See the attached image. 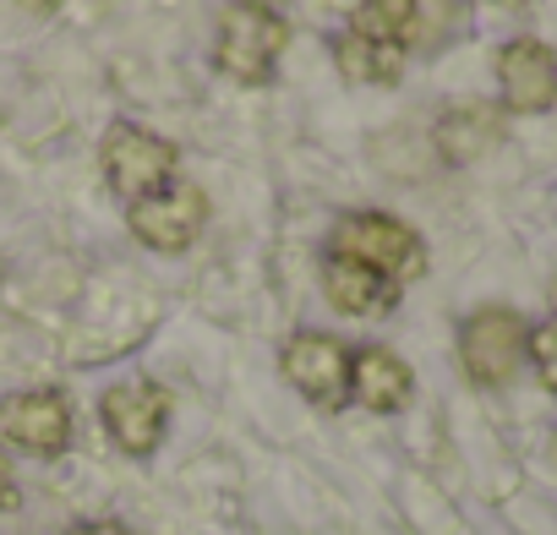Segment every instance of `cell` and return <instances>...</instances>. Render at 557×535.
<instances>
[{
	"mask_svg": "<svg viewBox=\"0 0 557 535\" xmlns=\"http://www.w3.org/2000/svg\"><path fill=\"white\" fill-rule=\"evenodd\" d=\"M99 421L126 459H153L170 432V388L153 377H126L99 394Z\"/></svg>",
	"mask_w": 557,
	"mask_h": 535,
	"instance_id": "5",
	"label": "cell"
},
{
	"mask_svg": "<svg viewBox=\"0 0 557 535\" xmlns=\"http://www.w3.org/2000/svg\"><path fill=\"white\" fill-rule=\"evenodd\" d=\"M410 399H416V372L405 356H394L388 345L350 350V405L372 415H399Z\"/></svg>",
	"mask_w": 557,
	"mask_h": 535,
	"instance_id": "10",
	"label": "cell"
},
{
	"mask_svg": "<svg viewBox=\"0 0 557 535\" xmlns=\"http://www.w3.org/2000/svg\"><path fill=\"white\" fill-rule=\"evenodd\" d=\"M503 132H508L503 110L475 99V104H454V110L437 115L432 148L443 153V164H475V159H486V153L503 142Z\"/></svg>",
	"mask_w": 557,
	"mask_h": 535,
	"instance_id": "12",
	"label": "cell"
},
{
	"mask_svg": "<svg viewBox=\"0 0 557 535\" xmlns=\"http://www.w3.org/2000/svg\"><path fill=\"white\" fill-rule=\"evenodd\" d=\"M17 508H23V486H17L12 464L0 459V513H17Z\"/></svg>",
	"mask_w": 557,
	"mask_h": 535,
	"instance_id": "16",
	"label": "cell"
},
{
	"mask_svg": "<svg viewBox=\"0 0 557 535\" xmlns=\"http://www.w3.org/2000/svg\"><path fill=\"white\" fill-rule=\"evenodd\" d=\"M530 323L513 307H475L459 323V366L475 388H508L513 372L524 366Z\"/></svg>",
	"mask_w": 557,
	"mask_h": 535,
	"instance_id": "4",
	"label": "cell"
},
{
	"mask_svg": "<svg viewBox=\"0 0 557 535\" xmlns=\"http://www.w3.org/2000/svg\"><path fill=\"white\" fill-rule=\"evenodd\" d=\"M126 224H132V235L148 246V251H191V240L202 235V224H208V197H202V186H191V181H170L164 191H153V197H143V202H132L126 208Z\"/></svg>",
	"mask_w": 557,
	"mask_h": 535,
	"instance_id": "8",
	"label": "cell"
},
{
	"mask_svg": "<svg viewBox=\"0 0 557 535\" xmlns=\"http://www.w3.org/2000/svg\"><path fill=\"white\" fill-rule=\"evenodd\" d=\"M66 535H137V530L121 524V519H88V524H72Z\"/></svg>",
	"mask_w": 557,
	"mask_h": 535,
	"instance_id": "17",
	"label": "cell"
},
{
	"mask_svg": "<svg viewBox=\"0 0 557 535\" xmlns=\"http://www.w3.org/2000/svg\"><path fill=\"white\" fill-rule=\"evenodd\" d=\"M405 45H388V39H361L345 28V39L334 45V61H339V77L356 83V88H394L405 77Z\"/></svg>",
	"mask_w": 557,
	"mask_h": 535,
	"instance_id": "13",
	"label": "cell"
},
{
	"mask_svg": "<svg viewBox=\"0 0 557 535\" xmlns=\"http://www.w3.org/2000/svg\"><path fill=\"white\" fill-rule=\"evenodd\" d=\"M17 7H23V12H39V17H45V12H55V7H61V0H17Z\"/></svg>",
	"mask_w": 557,
	"mask_h": 535,
	"instance_id": "18",
	"label": "cell"
},
{
	"mask_svg": "<svg viewBox=\"0 0 557 535\" xmlns=\"http://www.w3.org/2000/svg\"><path fill=\"white\" fill-rule=\"evenodd\" d=\"M77 415L61 388H17L0 399V443L28 459H61L72 448Z\"/></svg>",
	"mask_w": 557,
	"mask_h": 535,
	"instance_id": "7",
	"label": "cell"
},
{
	"mask_svg": "<svg viewBox=\"0 0 557 535\" xmlns=\"http://www.w3.org/2000/svg\"><path fill=\"white\" fill-rule=\"evenodd\" d=\"M410 17H416V0H356L350 34H361V39H388V45H405V34H410Z\"/></svg>",
	"mask_w": 557,
	"mask_h": 535,
	"instance_id": "14",
	"label": "cell"
},
{
	"mask_svg": "<svg viewBox=\"0 0 557 535\" xmlns=\"http://www.w3.org/2000/svg\"><path fill=\"white\" fill-rule=\"evenodd\" d=\"M278 372H285V383L318 410H345L350 405V345L323 334V328L290 334L285 350H278Z\"/></svg>",
	"mask_w": 557,
	"mask_h": 535,
	"instance_id": "6",
	"label": "cell"
},
{
	"mask_svg": "<svg viewBox=\"0 0 557 535\" xmlns=\"http://www.w3.org/2000/svg\"><path fill=\"white\" fill-rule=\"evenodd\" d=\"M246 7H262V12H278V7H285V0H246Z\"/></svg>",
	"mask_w": 557,
	"mask_h": 535,
	"instance_id": "20",
	"label": "cell"
},
{
	"mask_svg": "<svg viewBox=\"0 0 557 535\" xmlns=\"http://www.w3.org/2000/svg\"><path fill=\"white\" fill-rule=\"evenodd\" d=\"M524 361L535 366V377H541V388L557 399V318L552 323H541V328H530V345H524Z\"/></svg>",
	"mask_w": 557,
	"mask_h": 535,
	"instance_id": "15",
	"label": "cell"
},
{
	"mask_svg": "<svg viewBox=\"0 0 557 535\" xmlns=\"http://www.w3.org/2000/svg\"><path fill=\"white\" fill-rule=\"evenodd\" d=\"M290 50V23L278 12L246 7V0H230L219 12V34H213V66L240 83V88H262L273 83L278 55Z\"/></svg>",
	"mask_w": 557,
	"mask_h": 535,
	"instance_id": "2",
	"label": "cell"
},
{
	"mask_svg": "<svg viewBox=\"0 0 557 535\" xmlns=\"http://www.w3.org/2000/svg\"><path fill=\"white\" fill-rule=\"evenodd\" d=\"M486 7H497V12H519V7H530V0H486Z\"/></svg>",
	"mask_w": 557,
	"mask_h": 535,
	"instance_id": "19",
	"label": "cell"
},
{
	"mask_svg": "<svg viewBox=\"0 0 557 535\" xmlns=\"http://www.w3.org/2000/svg\"><path fill=\"white\" fill-rule=\"evenodd\" d=\"M497 94L508 115L557 110V50L541 39H508L497 50Z\"/></svg>",
	"mask_w": 557,
	"mask_h": 535,
	"instance_id": "9",
	"label": "cell"
},
{
	"mask_svg": "<svg viewBox=\"0 0 557 535\" xmlns=\"http://www.w3.org/2000/svg\"><path fill=\"white\" fill-rule=\"evenodd\" d=\"M318 279H323V301L345 318H383L399 307V285H388L383 274H372V268L350 262V257H323L318 268Z\"/></svg>",
	"mask_w": 557,
	"mask_h": 535,
	"instance_id": "11",
	"label": "cell"
},
{
	"mask_svg": "<svg viewBox=\"0 0 557 535\" xmlns=\"http://www.w3.org/2000/svg\"><path fill=\"white\" fill-rule=\"evenodd\" d=\"M329 240H334V246H329L334 257H350V262L372 268V274H383V279L399 285V290L426 274V240H421L405 219H394V213H372V208L345 213Z\"/></svg>",
	"mask_w": 557,
	"mask_h": 535,
	"instance_id": "1",
	"label": "cell"
},
{
	"mask_svg": "<svg viewBox=\"0 0 557 535\" xmlns=\"http://www.w3.org/2000/svg\"><path fill=\"white\" fill-rule=\"evenodd\" d=\"M99 164H104L110 191L132 208V202H143V197H153V191H164V186L175 181L181 153H175V142H170V137H159V132H148V126L121 121V126H110V132H104V142H99Z\"/></svg>",
	"mask_w": 557,
	"mask_h": 535,
	"instance_id": "3",
	"label": "cell"
},
{
	"mask_svg": "<svg viewBox=\"0 0 557 535\" xmlns=\"http://www.w3.org/2000/svg\"><path fill=\"white\" fill-rule=\"evenodd\" d=\"M0 274H7V262H0Z\"/></svg>",
	"mask_w": 557,
	"mask_h": 535,
	"instance_id": "22",
	"label": "cell"
},
{
	"mask_svg": "<svg viewBox=\"0 0 557 535\" xmlns=\"http://www.w3.org/2000/svg\"><path fill=\"white\" fill-rule=\"evenodd\" d=\"M552 312H557V279H552Z\"/></svg>",
	"mask_w": 557,
	"mask_h": 535,
	"instance_id": "21",
	"label": "cell"
}]
</instances>
